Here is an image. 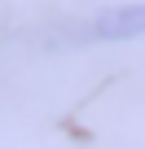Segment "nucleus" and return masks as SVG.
Instances as JSON below:
<instances>
[{"mask_svg":"<svg viewBox=\"0 0 145 149\" xmlns=\"http://www.w3.org/2000/svg\"><path fill=\"white\" fill-rule=\"evenodd\" d=\"M145 31V5L110 13L106 22H97V40H123V35H141Z\"/></svg>","mask_w":145,"mask_h":149,"instance_id":"nucleus-1","label":"nucleus"}]
</instances>
